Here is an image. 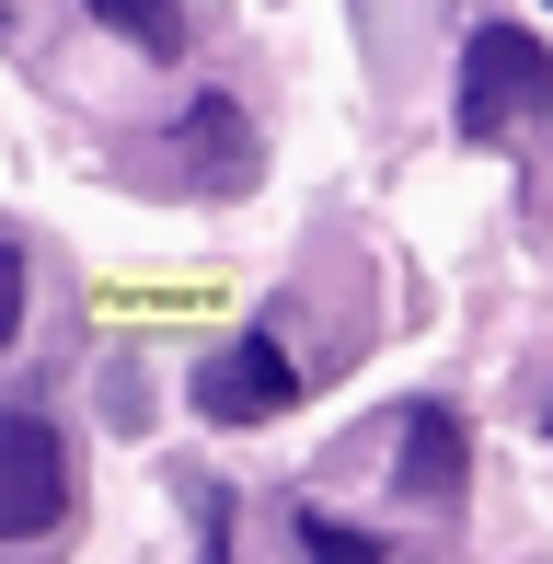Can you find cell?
I'll list each match as a JSON object with an SVG mask.
<instances>
[{"label": "cell", "instance_id": "3957f363", "mask_svg": "<svg viewBox=\"0 0 553 564\" xmlns=\"http://www.w3.org/2000/svg\"><path fill=\"white\" fill-rule=\"evenodd\" d=\"M289 392H300V357L276 335H231L208 369H196V415H208V426H265Z\"/></svg>", "mask_w": 553, "mask_h": 564}, {"label": "cell", "instance_id": "52a82bcc", "mask_svg": "<svg viewBox=\"0 0 553 564\" xmlns=\"http://www.w3.org/2000/svg\"><path fill=\"white\" fill-rule=\"evenodd\" d=\"M12 335H23V253L0 242V346H12Z\"/></svg>", "mask_w": 553, "mask_h": 564}, {"label": "cell", "instance_id": "5b68a950", "mask_svg": "<svg viewBox=\"0 0 553 564\" xmlns=\"http://www.w3.org/2000/svg\"><path fill=\"white\" fill-rule=\"evenodd\" d=\"M105 35H128V46H150V58H173L185 46V0H82Z\"/></svg>", "mask_w": 553, "mask_h": 564}, {"label": "cell", "instance_id": "6da1fadb", "mask_svg": "<svg viewBox=\"0 0 553 564\" xmlns=\"http://www.w3.org/2000/svg\"><path fill=\"white\" fill-rule=\"evenodd\" d=\"M531 105H553V46L531 35V23H473L462 35V139L485 150V139H508Z\"/></svg>", "mask_w": 553, "mask_h": 564}, {"label": "cell", "instance_id": "8992f818", "mask_svg": "<svg viewBox=\"0 0 553 564\" xmlns=\"http://www.w3.org/2000/svg\"><path fill=\"white\" fill-rule=\"evenodd\" d=\"M289 530H300V542H312L323 564H369V553H381V542H369V530H335V519H312V507H300Z\"/></svg>", "mask_w": 553, "mask_h": 564}, {"label": "cell", "instance_id": "277c9868", "mask_svg": "<svg viewBox=\"0 0 553 564\" xmlns=\"http://www.w3.org/2000/svg\"><path fill=\"white\" fill-rule=\"evenodd\" d=\"M462 473H473V438H462V415L449 403H404V496L415 507H438V496H462Z\"/></svg>", "mask_w": 553, "mask_h": 564}, {"label": "cell", "instance_id": "7a4b0ae2", "mask_svg": "<svg viewBox=\"0 0 553 564\" xmlns=\"http://www.w3.org/2000/svg\"><path fill=\"white\" fill-rule=\"evenodd\" d=\"M69 519V438L46 415H0V542H46Z\"/></svg>", "mask_w": 553, "mask_h": 564}]
</instances>
